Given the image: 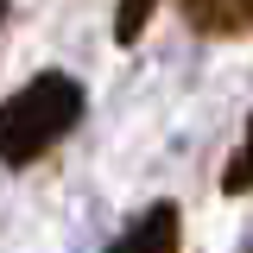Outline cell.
Returning <instances> with one entry per match:
<instances>
[{
	"mask_svg": "<svg viewBox=\"0 0 253 253\" xmlns=\"http://www.w3.org/2000/svg\"><path fill=\"white\" fill-rule=\"evenodd\" d=\"M76 121H83V83L63 76V70H44V76H32L26 89H13L0 101V158L6 165H32Z\"/></svg>",
	"mask_w": 253,
	"mask_h": 253,
	"instance_id": "6da1fadb",
	"label": "cell"
},
{
	"mask_svg": "<svg viewBox=\"0 0 253 253\" xmlns=\"http://www.w3.org/2000/svg\"><path fill=\"white\" fill-rule=\"evenodd\" d=\"M108 253H177V203H152Z\"/></svg>",
	"mask_w": 253,
	"mask_h": 253,
	"instance_id": "7a4b0ae2",
	"label": "cell"
},
{
	"mask_svg": "<svg viewBox=\"0 0 253 253\" xmlns=\"http://www.w3.org/2000/svg\"><path fill=\"white\" fill-rule=\"evenodd\" d=\"M184 19L196 32H215V38H228V32H253V0H190Z\"/></svg>",
	"mask_w": 253,
	"mask_h": 253,
	"instance_id": "3957f363",
	"label": "cell"
},
{
	"mask_svg": "<svg viewBox=\"0 0 253 253\" xmlns=\"http://www.w3.org/2000/svg\"><path fill=\"white\" fill-rule=\"evenodd\" d=\"M221 190H228V196H241V190H253V121H247V133H241V146H234V158H228V171H221Z\"/></svg>",
	"mask_w": 253,
	"mask_h": 253,
	"instance_id": "277c9868",
	"label": "cell"
},
{
	"mask_svg": "<svg viewBox=\"0 0 253 253\" xmlns=\"http://www.w3.org/2000/svg\"><path fill=\"white\" fill-rule=\"evenodd\" d=\"M152 19V0H126L121 19H114V38H139V26Z\"/></svg>",
	"mask_w": 253,
	"mask_h": 253,
	"instance_id": "5b68a950",
	"label": "cell"
},
{
	"mask_svg": "<svg viewBox=\"0 0 253 253\" xmlns=\"http://www.w3.org/2000/svg\"><path fill=\"white\" fill-rule=\"evenodd\" d=\"M0 19H6V6H0Z\"/></svg>",
	"mask_w": 253,
	"mask_h": 253,
	"instance_id": "8992f818",
	"label": "cell"
}]
</instances>
